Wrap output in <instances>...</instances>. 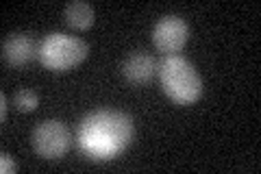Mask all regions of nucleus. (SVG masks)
Wrapping results in <instances>:
<instances>
[{"instance_id": "obj_1", "label": "nucleus", "mask_w": 261, "mask_h": 174, "mask_svg": "<svg viewBox=\"0 0 261 174\" xmlns=\"http://www.w3.org/2000/svg\"><path fill=\"white\" fill-rule=\"evenodd\" d=\"M79 146L89 159L107 161L126 151L135 139L133 118L116 109L87 113L79 124Z\"/></svg>"}, {"instance_id": "obj_2", "label": "nucleus", "mask_w": 261, "mask_h": 174, "mask_svg": "<svg viewBox=\"0 0 261 174\" xmlns=\"http://www.w3.org/2000/svg\"><path fill=\"white\" fill-rule=\"evenodd\" d=\"M157 77L166 96L178 105H192L202 96L198 70L181 55H163L157 63Z\"/></svg>"}, {"instance_id": "obj_3", "label": "nucleus", "mask_w": 261, "mask_h": 174, "mask_svg": "<svg viewBox=\"0 0 261 174\" xmlns=\"http://www.w3.org/2000/svg\"><path fill=\"white\" fill-rule=\"evenodd\" d=\"M87 53H89V46L85 39L63 31H53L39 41L37 59L46 70L65 72L79 65L81 61H85Z\"/></svg>"}, {"instance_id": "obj_4", "label": "nucleus", "mask_w": 261, "mask_h": 174, "mask_svg": "<svg viewBox=\"0 0 261 174\" xmlns=\"http://www.w3.org/2000/svg\"><path fill=\"white\" fill-rule=\"evenodd\" d=\"M33 151L44 159H59L72 146L70 129L61 120H44L31 133Z\"/></svg>"}, {"instance_id": "obj_5", "label": "nucleus", "mask_w": 261, "mask_h": 174, "mask_svg": "<svg viewBox=\"0 0 261 174\" xmlns=\"http://www.w3.org/2000/svg\"><path fill=\"white\" fill-rule=\"evenodd\" d=\"M190 39V27L185 18L168 13L159 18L152 27V44L166 55H176Z\"/></svg>"}, {"instance_id": "obj_6", "label": "nucleus", "mask_w": 261, "mask_h": 174, "mask_svg": "<svg viewBox=\"0 0 261 174\" xmlns=\"http://www.w3.org/2000/svg\"><path fill=\"white\" fill-rule=\"evenodd\" d=\"M37 51H39L37 39L33 37V33L27 31L9 33L3 39V61L7 65H13V68H20V65H27L29 61H33L37 57Z\"/></svg>"}, {"instance_id": "obj_7", "label": "nucleus", "mask_w": 261, "mask_h": 174, "mask_svg": "<svg viewBox=\"0 0 261 174\" xmlns=\"http://www.w3.org/2000/svg\"><path fill=\"white\" fill-rule=\"evenodd\" d=\"M122 74H124V79L128 83L142 85V83H148L154 74H157V61H154L152 55H148V53L135 51L122 63Z\"/></svg>"}, {"instance_id": "obj_8", "label": "nucleus", "mask_w": 261, "mask_h": 174, "mask_svg": "<svg viewBox=\"0 0 261 174\" xmlns=\"http://www.w3.org/2000/svg\"><path fill=\"white\" fill-rule=\"evenodd\" d=\"M63 18H65V22H68L72 29L85 31V29H89L94 24L96 11H94L92 5L85 3V0H72V3L65 5Z\"/></svg>"}, {"instance_id": "obj_9", "label": "nucleus", "mask_w": 261, "mask_h": 174, "mask_svg": "<svg viewBox=\"0 0 261 174\" xmlns=\"http://www.w3.org/2000/svg\"><path fill=\"white\" fill-rule=\"evenodd\" d=\"M13 105H15V109H18V111L31 113V111L37 109L39 96H37V92H33V89L22 87V89H18V92L13 94Z\"/></svg>"}, {"instance_id": "obj_10", "label": "nucleus", "mask_w": 261, "mask_h": 174, "mask_svg": "<svg viewBox=\"0 0 261 174\" xmlns=\"http://www.w3.org/2000/svg\"><path fill=\"white\" fill-rule=\"evenodd\" d=\"M0 172H3V174L18 172V163H15V159H13L11 155H7V153L0 155Z\"/></svg>"}, {"instance_id": "obj_11", "label": "nucleus", "mask_w": 261, "mask_h": 174, "mask_svg": "<svg viewBox=\"0 0 261 174\" xmlns=\"http://www.w3.org/2000/svg\"><path fill=\"white\" fill-rule=\"evenodd\" d=\"M7 109H9V105H7V94H0V120H7Z\"/></svg>"}]
</instances>
